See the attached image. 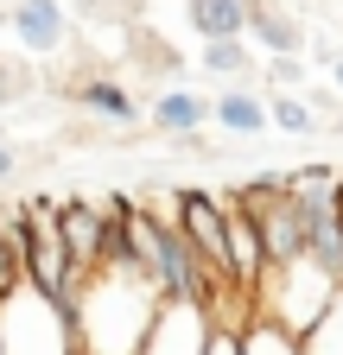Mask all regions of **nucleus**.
<instances>
[{
    "mask_svg": "<svg viewBox=\"0 0 343 355\" xmlns=\"http://www.w3.org/2000/svg\"><path fill=\"white\" fill-rule=\"evenodd\" d=\"M165 292L140 273L134 260H102L70 292V330L83 355H140Z\"/></svg>",
    "mask_w": 343,
    "mask_h": 355,
    "instance_id": "f257e3e1",
    "label": "nucleus"
},
{
    "mask_svg": "<svg viewBox=\"0 0 343 355\" xmlns=\"http://www.w3.org/2000/svg\"><path fill=\"white\" fill-rule=\"evenodd\" d=\"M0 355H83L70 330V304L45 298L32 279L0 298Z\"/></svg>",
    "mask_w": 343,
    "mask_h": 355,
    "instance_id": "f03ea898",
    "label": "nucleus"
},
{
    "mask_svg": "<svg viewBox=\"0 0 343 355\" xmlns=\"http://www.w3.org/2000/svg\"><path fill=\"white\" fill-rule=\"evenodd\" d=\"M337 298V279L324 273V266L306 254V260H286V266H267V279L261 292H254V318H274L280 330L292 336H306L318 318H324V304Z\"/></svg>",
    "mask_w": 343,
    "mask_h": 355,
    "instance_id": "7ed1b4c3",
    "label": "nucleus"
},
{
    "mask_svg": "<svg viewBox=\"0 0 343 355\" xmlns=\"http://www.w3.org/2000/svg\"><path fill=\"white\" fill-rule=\"evenodd\" d=\"M235 203L254 216V229H261L267 266L306 260V216H299V197H292L286 178H254V184H242V191H235Z\"/></svg>",
    "mask_w": 343,
    "mask_h": 355,
    "instance_id": "20e7f679",
    "label": "nucleus"
},
{
    "mask_svg": "<svg viewBox=\"0 0 343 355\" xmlns=\"http://www.w3.org/2000/svg\"><path fill=\"white\" fill-rule=\"evenodd\" d=\"M26 279L45 298H58V304H70V292L83 279L70 248H64V235H58V203H45V197L26 203Z\"/></svg>",
    "mask_w": 343,
    "mask_h": 355,
    "instance_id": "39448f33",
    "label": "nucleus"
},
{
    "mask_svg": "<svg viewBox=\"0 0 343 355\" xmlns=\"http://www.w3.org/2000/svg\"><path fill=\"white\" fill-rule=\"evenodd\" d=\"M165 216L178 222V235L203 254L210 273H223V279H229V197L185 184V191H172V209H165Z\"/></svg>",
    "mask_w": 343,
    "mask_h": 355,
    "instance_id": "423d86ee",
    "label": "nucleus"
},
{
    "mask_svg": "<svg viewBox=\"0 0 343 355\" xmlns=\"http://www.w3.org/2000/svg\"><path fill=\"white\" fill-rule=\"evenodd\" d=\"M210 336H217V318H210L203 304H185V298H165L159 318L140 343V355H203Z\"/></svg>",
    "mask_w": 343,
    "mask_h": 355,
    "instance_id": "0eeeda50",
    "label": "nucleus"
},
{
    "mask_svg": "<svg viewBox=\"0 0 343 355\" xmlns=\"http://www.w3.org/2000/svg\"><path fill=\"white\" fill-rule=\"evenodd\" d=\"M58 235H64V248H70V260H76V273L102 266L108 235H115V203H90V197L58 203Z\"/></svg>",
    "mask_w": 343,
    "mask_h": 355,
    "instance_id": "6e6552de",
    "label": "nucleus"
},
{
    "mask_svg": "<svg viewBox=\"0 0 343 355\" xmlns=\"http://www.w3.org/2000/svg\"><path fill=\"white\" fill-rule=\"evenodd\" d=\"M248 38L267 58H299L306 51V19L292 7H280V0H248Z\"/></svg>",
    "mask_w": 343,
    "mask_h": 355,
    "instance_id": "1a4fd4ad",
    "label": "nucleus"
},
{
    "mask_svg": "<svg viewBox=\"0 0 343 355\" xmlns=\"http://www.w3.org/2000/svg\"><path fill=\"white\" fill-rule=\"evenodd\" d=\"M13 38L26 44V51H58V44L70 38V7H58V0H13V13H7Z\"/></svg>",
    "mask_w": 343,
    "mask_h": 355,
    "instance_id": "9d476101",
    "label": "nucleus"
},
{
    "mask_svg": "<svg viewBox=\"0 0 343 355\" xmlns=\"http://www.w3.org/2000/svg\"><path fill=\"white\" fill-rule=\"evenodd\" d=\"M147 121L159 133H172V140H197L203 121H210V102L197 96V89H185V83H165L159 96L147 102Z\"/></svg>",
    "mask_w": 343,
    "mask_h": 355,
    "instance_id": "9b49d317",
    "label": "nucleus"
},
{
    "mask_svg": "<svg viewBox=\"0 0 343 355\" xmlns=\"http://www.w3.org/2000/svg\"><path fill=\"white\" fill-rule=\"evenodd\" d=\"M76 108H90V114L108 121V127H134V121H140V102L127 96L115 76H90V83H76Z\"/></svg>",
    "mask_w": 343,
    "mask_h": 355,
    "instance_id": "f8f14e48",
    "label": "nucleus"
},
{
    "mask_svg": "<svg viewBox=\"0 0 343 355\" xmlns=\"http://www.w3.org/2000/svg\"><path fill=\"white\" fill-rule=\"evenodd\" d=\"M210 121H217L223 133H267L274 121H267V102L254 96V89H242V83H229L217 102H210Z\"/></svg>",
    "mask_w": 343,
    "mask_h": 355,
    "instance_id": "ddd939ff",
    "label": "nucleus"
},
{
    "mask_svg": "<svg viewBox=\"0 0 343 355\" xmlns=\"http://www.w3.org/2000/svg\"><path fill=\"white\" fill-rule=\"evenodd\" d=\"M197 38H248V0H185Z\"/></svg>",
    "mask_w": 343,
    "mask_h": 355,
    "instance_id": "4468645a",
    "label": "nucleus"
},
{
    "mask_svg": "<svg viewBox=\"0 0 343 355\" xmlns=\"http://www.w3.org/2000/svg\"><path fill=\"white\" fill-rule=\"evenodd\" d=\"M197 64H203L210 76H223V83H242V76L254 70V58H248V38H203Z\"/></svg>",
    "mask_w": 343,
    "mask_h": 355,
    "instance_id": "2eb2a0df",
    "label": "nucleus"
},
{
    "mask_svg": "<svg viewBox=\"0 0 343 355\" xmlns=\"http://www.w3.org/2000/svg\"><path fill=\"white\" fill-rule=\"evenodd\" d=\"M242 355H306V349H299V336L280 330L274 318H248L242 324Z\"/></svg>",
    "mask_w": 343,
    "mask_h": 355,
    "instance_id": "dca6fc26",
    "label": "nucleus"
},
{
    "mask_svg": "<svg viewBox=\"0 0 343 355\" xmlns=\"http://www.w3.org/2000/svg\"><path fill=\"white\" fill-rule=\"evenodd\" d=\"M299 349H306V355H343V286H337V298L324 304V318L299 336Z\"/></svg>",
    "mask_w": 343,
    "mask_h": 355,
    "instance_id": "f3484780",
    "label": "nucleus"
},
{
    "mask_svg": "<svg viewBox=\"0 0 343 355\" xmlns=\"http://www.w3.org/2000/svg\"><path fill=\"white\" fill-rule=\"evenodd\" d=\"M267 121L280 133H318V114H312V102L299 96V89H280V96L267 102Z\"/></svg>",
    "mask_w": 343,
    "mask_h": 355,
    "instance_id": "a211bd4d",
    "label": "nucleus"
},
{
    "mask_svg": "<svg viewBox=\"0 0 343 355\" xmlns=\"http://www.w3.org/2000/svg\"><path fill=\"white\" fill-rule=\"evenodd\" d=\"M76 13L96 19V26H134L140 19V0H76Z\"/></svg>",
    "mask_w": 343,
    "mask_h": 355,
    "instance_id": "6ab92c4d",
    "label": "nucleus"
},
{
    "mask_svg": "<svg viewBox=\"0 0 343 355\" xmlns=\"http://www.w3.org/2000/svg\"><path fill=\"white\" fill-rule=\"evenodd\" d=\"M134 44H140V70H153V76H178V70H185V58L172 51V44H159V38H147V32H134Z\"/></svg>",
    "mask_w": 343,
    "mask_h": 355,
    "instance_id": "aec40b11",
    "label": "nucleus"
},
{
    "mask_svg": "<svg viewBox=\"0 0 343 355\" xmlns=\"http://www.w3.org/2000/svg\"><path fill=\"white\" fill-rule=\"evenodd\" d=\"M19 286H26V260H19L7 241H0V298H13Z\"/></svg>",
    "mask_w": 343,
    "mask_h": 355,
    "instance_id": "412c9836",
    "label": "nucleus"
},
{
    "mask_svg": "<svg viewBox=\"0 0 343 355\" xmlns=\"http://www.w3.org/2000/svg\"><path fill=\"white\" fill-rule=\"evenodd\" d=\"M267 76H274L280 89H299V83H306V64H299V58H274V64H267Z\"/></svg>",
    "mask_w": 343,
    "mask_h": 355,
    "instance_id": "4be33fe9",
    "label": "nucleus"
},
{
    "mask_svg": "<svg viewBox=\"0 0 343 355\" xmlns=\"http://www.w3.org/2000/svg\"><path fill=\"white\" fill-rule=\"evenodd\" d=\"M203 355H242V330L217 324V336H210V349H203Z\"/></svg>",
    "mask_w": 343,
    "mask_h": 355,
    "instance_id": "5701e85b",
    "label": "nucleus"
},
{
    "mask_svg": "<svg viewBox=\"0 0 343 355\" xmlns=\"http://www.w3.org/2000/svg\"><path fill=\"white\" fill-rule=\"evenodd\" d=\"M13 171H19V153H13L7 140H0V184H7V178H13Z\"/></svg>",
    "mask_w": 343,
    "mask_h": 355,
    "instance_id": "b1692460",
    "label": "nucleus"
},
{
    "mask_svg": "<svg viewBox=\"0 0 343 355\" xmlns=\"http://www.w3.org/2000/svg\"><path fill=\"white\" fill-rule=\"evenodd\" d=\"M324 64H331V83H337V89H343V51H331V58H324Z\"/></svg>",
    "mask_w": 343,
    "mask_h": 355,
    "instance_id": "393cba45",
    "label": "nucleus"
}]
</instances>
